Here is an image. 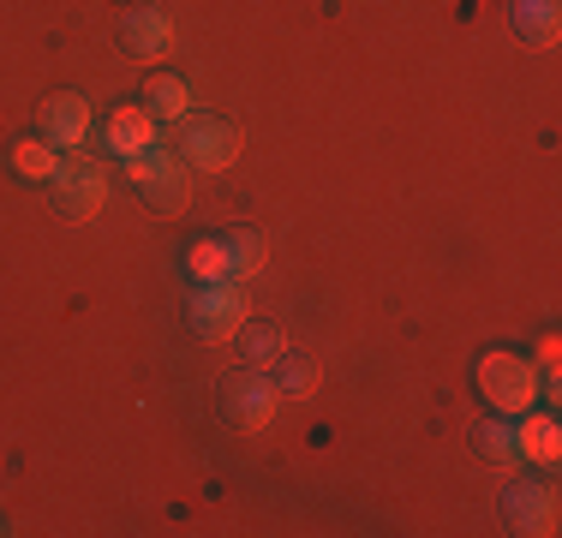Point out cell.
I'll return each mask as SVG.
<instances>
[{
    "instance_id": "obj_8",
    "label": "cell",
    "mask_w": 562,
    "mask_h": 538,
    "mask_svg": "<svg viewBox=\"0 0 562 538\" xmlns=\"http://www.w3.org/2000/svg\"><path fill=\"white\" fill-rule=\"evenodd\" d=\"M120 48H126L132 60H156V54H168V48H173L168 12H156V7L126 12V19H120Z\"/></svg>"
},
{
    "instance_id": "obj_14",
    "label": "cell",
    "mask_w": 562,
    "mask_h": 538,
    "mask_svg": "<svg viewBox=\"0 0 562 538\" xmlns=\"http://www.w3.org/2000/svg\"><path fill=\"white\" fill-rule=\"evenodd\" d=\"M144 108H150L156 126H162V120H186L192 114V90H186V78H150V85H144Z\"/></svg>"
},
{
    "instance_id": "obj_17",
    "label": "cell",
    "mask_w": 562,
    "mask_h": 538,
    "mask_svg": "<svg viewBox=\"0 0 562 538\" xmlns=\"http://www.w3.org/2000/svg\"><path fill=\"white\" fill-rule=\"evenodd\" d=\"M12 168L24 173V180H55L60 173V156H55V144L48 138H24V144H12Z\"/></svg>"
},
{
    "instance_id": "obj_5",
    "label": "cell",
    "mask_w": 562,
    "mask_h": 538,
    "mask_svg": "<svg viewBox=\"0 0 562 538\" xmlns=\"http://www.w3.org/2000/svg\"><path fill=\"white\" fill-rule=\"evenodd\" d=\"M48 186H55V192H48V198H55V210H60V215H72V222L97 215V210H102V198H109V180H102V173L90 168L85 156L60 161V173H55Z\"/></svg>"
},
{
    "instance_id": "obj_11",
    "label": "cell",
    "mask_w": 562,
    "mask_h": 538,
    "mask_svg": "<svg viewBox=\"0 0 562 538\" xmlns=\"http://www.w3.org/2000/svg\"><path fill=\"white\" fill-rule=\"evenodd\" d=\"M150 144H156V120H150V108H144V102L114 108V114H109V150L126 161V156L150 150Z\"/></svg>"
},
{
    "instance_id": "obj_6",
    "label": "cell",
    "mask_w": 562,
    "mask_h": 538,
    "mask_svg": "<svg viewBox=\"0 0 562 538\" xmlns=\"http://www.w3.org/2000/svg\"><path fill=\"white\" fill-rule=\"evenodd\" d=\"M276 401H281V389L263 371L246 366L234 383H227V419H234L239 430H263V425L276 419Z\"/></svg>"
},
{
    "instance_id": "obj_15",
    "label": "cell",
    "mask_w": 562,
    "mask_h": 538,
    "mask_svg": "<svg viewBox=\"0 0 562 538\" xmlns=\"http://www.w3.org/2000/svg\"><path fill=\"white\" fill-rule=\"evenodd\" d=\"M281 347H288V335H281V329H270V323H239V359H246V366L251 371H263V366H270V359L281 354Z\"/></svg>"
},
{
    "instance_id": "obj_7",
    "label": "cell",
    "mask_w": 562,
    "mask_h": 538,
    "mask_svg": "<svg viewBox=\"0 0 562 538\" xmlns=\"http://www.w3.org/2000/svg\"><path fill=\"white\" fill-rule=\"evenodd\" d=\"M503 515L515 533H557V491L551 484H515V491L503 496Z\"/></svg>"
},
{
    "instance_id": "obj_10",
    "label": "cell",
    "mask_w": 562,
    "mask_h": 538,
    "mask_svg": "<svg viewBox=\"0 0 562 538\" xmlns=\"http://www.w3.org/2000/svg\"><path fill=\"white\" fill-rule=\"evenodd\" d=\"M85 132H90V102L78 90H60V97L43 102V138L48 144L72 150V144H85Z\"/></svg>"
},
{
    "instance_id": "obj_18",
    "label": "cell",
    "mask_w": 562,
    "mask_h": 538,
    "mask_svg": "<svg viewBox=\"0 0 562 538\" xmlns=\"http://www.w3.org/2000/svg\"><path fill=\"white\" fill-rule=\"evenodd\" d=\"M473 442H479L485 461H515V425H503V419H485Z\"/></svg>"
},
{
    "instance_id": "obj_16",
    "label": "cell",
    "mask_w": 562,
    "mask_h": 538,
    "mask_svg": "<svg viewBox=\"0 0 562 538\" xmlns=\"http://www.w3.org/2000/svg\"><path fill=\"white\" fill-rule=\"evenodd\" d=\"M515 31L527 36V43L551 48L557 43V7L551 0H515Z\"/></svg>"
},
{
    "instance_id": "obj_3",
    "label": "cell",
    "mask_w": 562,
    "mask_h": 538,
    "mask_svg": "<svg viewBox=\"0 0 562 538\" xmlns=\"http://www.w3.org/2000/svg\"><path fill=\"white\" fill-rule=\"evenodd\" d=\"M246 317H251L246 281H198V293H192V329L198 335H210V341H234Z\"/></svg>"
},
{
    "instance_id": "obj_9",
    "label": "cell",
    "mask_w": 562,
    "mask_h": 538,
    "mask_svg": "<svg viewBox=\"0 0 562 538\" xmlns=\"http://www.w3.org/2000/svg\"><path fill=\"white\" fill-rule=\"evenodd\" d=\"M216 258H222V281H251L270 258V246H263L258 227H227V234H216Z\"/></svg>"
},
{
    "instance_id": "obj_12",
    "label": "cell",
    "mask_w": 562,
    "mask_h": 538,
    "mask_svg": "<svg viewBox=\"0 0 562 538\" xmlns=\"http://www.w3.org/2000/svg\"><path fill=\"white\" fill-rule=\"evenodd\" d=\"M263 377L281 389V395H293V401H305L317 389V359H305V354H293V347H281V354L263 366Z\"/></svg>"
},
{
    "instance_id": "obj_2",
    "label": "cell",
    "mask_w": 562,
    "mask_h": 538,
    "mask_svg": "<svg viewBox=\"0 0 562 538\" xmlns=\"http://www.w3.org/2000/svg\"><path fill=\"white\" fill-rule=\"evenodd\" d=\"M479 389L497 413H527L539 401V366L527 354H503L497 347V354L479 359Z\"/></svg>"
},
{
    "instance_id": "obj_13",
    "label": "cell",
    "mask_w": 562,
    "mask_h": 538,
    "mask_svg": "<svg viewBox=\"0 0 562 538\" xmlns=\"http://www.w3.org/2000/svg\"><path fill=\"white\" fill-rule=\"evenodd\" d=\"M515 455H527V461H544V467H551L557 455H562L557 419H539V413L527 407V425H515Z\"/></svg>"
},
{
    "instance_id": "obj_1",
    "label": "cell",
    "mask_w": 562,
    "mask_h": 538,
    "mask_svg": "<svg viewBox=\"0 0 562 538\" xmlns=\"http://www.w3.org/2000/svg\"><path fill=\"white\" fill-rule=\"evenodd\" d=\"M126 180L156 215H180L186 204H192V168H186L173 150H162V144L126 156Z\"/></svg>"
},
{
    "instance_id": "obj_4",
    "label": "cell",
    "mask_w": 562,
    "mask_h": 538,
    "mask_svg": "<svg viewBox=\"0 0 562 538\" xmlns=\"http://www.w3.org/2000/svg\"><path fill=\"white\" fill-rule=\"evenodd\" d=\"M192 173H222L239 161V132L227 126V120H210V114H186V132H180V150Z\"/></svg>"
}]
</instances>
